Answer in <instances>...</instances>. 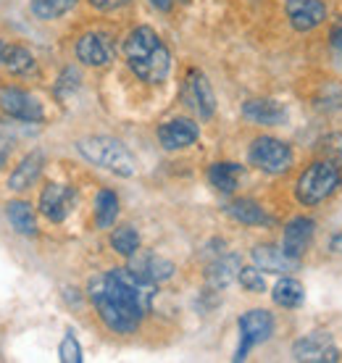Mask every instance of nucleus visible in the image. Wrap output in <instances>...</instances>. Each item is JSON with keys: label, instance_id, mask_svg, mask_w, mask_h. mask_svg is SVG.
Returning a JSON list of instances; mask_svg holds the SVG:
<instances>
[{"label": "nucleus", "instance_id": "f257e3e1", "mask_svg": "<svg viewBox=\"0 0 342 363\" xmlns=\"http://www.w3.org/2000/svg\"><path fill=\"white\" fill-rule=\"evenodd\" d=\"M155 284L140 279L132 269H111L90 281V300L111 332L129 335L150 311Z\"/></svg>", "mask_w": 342, "mask_h": 363}, {"label": "nucleus", "instance_id": "f03ea898", "mask_svg": "<svg viewBox=\"0 0 342 363\" xmlns=\"http://www.w3.org/2000/svg\"><path fill=\"white\" fill-rule=\"evenodd\" d=\"M124 55L129 69L148 84H161L169 77L171 55L150 27H137L124 40Z\"/></svg>", "mask_w": 342, "mask_h": 363}, {"label": "nucleus", "instance_id": "7ed1b4c3", "mask_svg": "<svg viewBox=\"0 0 342 363\" xmlns=\"http://www.w3.org/2000/svg\"><path fill=\"white\" fill-rule=\"evenodd\" d=\"M77 150H79L90 164L106 169V172H114L118 177H132L137 172L135 155L126 150V145H121L114 137H84L77 143Z\"/></svg>", "mask_w": 342, "mask_h": 363}, {"label": "nucleus", "instance_id": "20e7f679", "mask_svg": "<svg viewBox=\"0 0 342 363\" xmlns=\"http://www.w3.org/2000/svg\"><path fill=\"white\" fill-rule=\"evenodd\" d=\"M342 182L340 166L334 161H316L300 174V179L295 184V195L303 206H316L332 195Z\"/></svg>", "mask_w": 342, "mask_h": 363}, {"label": "nucleus", "instance_id": "39448f33", "mask_svg": "<svg viewBox=\"0 0 342 363\" xmlns=\"http://www.w3.org/2000/svg\"><path fill=\"white\" fill-rule=\"evenodd\" d=\"M237 327H240V347L234 353V361H245L248 353H250V347L261 345V342H266L274 335V316H271L269 311L261 308L248 311V313L240 316Z\"/></svg>", "mask_w": 342, "mask_h": 363}, {"label": "nucleus", "instance_id": "423d86ee", "mask_svg": "<svg viewBox=\"0 0 342 363\" xmlns=\"http://www.w3.org/2000/svg\"><path fill=\"white\" fill-rule=\"evenodd\" d=\"M250 164L266 174H285L292 166V150L277 137H258L250 145Z\"/></svg>", "mask_w": 342, "mask_h": 363}, {"label": "nucleus", "instance_id": "0eeeda50", "mask_svg": "<svg viewBox=\"0 0 342 363\" xmlns=\"http://www.w3.org/2000/svg\"><path fill=\"white\" fill-rule=\"evenodd\" d=\"M0 111L6 116L16 118V121H24V124H40L45 118L40 100L29 92L18 90V87H3L0 90Z\"/></svg>", "mask_w": 342, "mask_h": 363}, {"label": "nucleus", "instance_id": "6e6552de", "mask_svg": "<svg viewBox=\"0 0 342 363\" xmlns=\"http://www.w3.org/2000/svg\"><path fill=\"white\" fill-rule=\"evenodd\" d=\"M292 355H295V361H303V363H334L340 358V350L334 345L332 335H326V332H314V335L303 337V340H297L295 347H292Z\"/></svg>", "mask_w": 342, "mask_h": 363}, {"label": "nucleus", "instance_id": "1a4fd4ad", "mask_svg": "<svg viewBox=\"0 0 342 363\" xmlns=\"http://www.w3.org/2000/svg\"><path fill=\"white\" fill-rule=\"evenodd\" d=\"M74 206H77V192L72 187H66V184H55L53 182L40 195V211L53 224H61L63 218L74 211Z\"/></svg>", "mask_w": 342, "mask_h": 363}, {"label": "nucleus", "instance_id": "9d476101", "mask_svg": "<svg viewBox=\"0 0 342 363\" xmlns=\"http://www.w3.org/2000/svg\"><path fill=\"white\" fill-rule=\"evenodd\" d=\"M184 100H187V106L195 111L200 118L214 116L216 98H214V90H211V84H208L206 74L195 72V69L187 74V79H184Z\"/></svg>", "mask_w": 342, "mask_h": 363}, {"label": "nucleus", "instance_id": "9b49d317", "mask_svg": "<svg viewBox=\"0 0 342 363\" xmlns=\"http://www.w3.org/2000/svg\"><path fill=\"white\" fill-rule=\"evenodd\" d=\"M77 58L84 66H106L114 58V43L103 32H87L77 40Z\"/></svg>", "mask_w": 342, "mask_h": 363}, {"label": "nucleus", "instance_id": "f8f14e48", "mask_svg": "<svg viewBox=\"0 0 342 363\" xmlns=\"http://www.w3.org/2000/svg\"><path fill=\"white\" fill-rule=\"evenodd\" d=\"M285 11H287L289 24L297 32H311L326 18V9L321 0H287Z\"/></svg>", "mask_w": 342, "mask_h": 363}, {"label": "nucleus", "instance_id": "ddd939ff", "mask_svg": "<svg viewBox=\"0 0 342 363\" xmlns=\"http://www.w3.org/2000/svg\"><path fill=\"white\" fill-rule=\"evenodd\" d=\"M198 137H200L198 124L189 121V118H171V121H166V124L158 127V143H161L166 150L189 147Z\"/></svg>", "mask_w": 342, "mask_h": 363}, {"label": "nucleus", "instance_id": "4468645a", "mask_svg": "<svg viewBox=\"0 0 342 363\" xmlns=\"http://www.w3.org/2000/svg\"><path fill=\"white\" fill-rule=\"evenodd\" d=\"M314 221L306 216L292 218L287 227H285V237H282V250L289 255V258H303L308 250V245L314 242Z\"/></svg>", "mask_w": 342, "mask_h": 363}, {"label": "nucleus", "instance_id": "2eb2a0df", "mask_svg": "<svg viewBox=\"0 0 342 363\" xmlns=\"http://www.w3.org/2000/svg\"><path fill=\"white\" fill-rule=\"evenodd\" d=\"M243 116L253 124H261V127H277L287 121V108L269 98H255L248 100L243 106Z\"/></svg>", "mask_w": 342, "mask_h": 363}, {"label": "nucleus", "instance_id": "dca6fc26", "mask_svg": "<svg viewBox=\"0 0 342 363\" xmlns=\"http://www.w3.org/2000/svg\"><path fill=\"white\" fill-rule=\"evenodd\" d=\"M129 269H132L140 279L153 281V284L166 281L174 277V264L155 253H135L132 255V261H129Z\"/></svg>", "mask_w": 342, "mask_h": 363}, {"label": "nucleus", "instance_id": "f3484780", "mask_svg": "<svg viewBox=\"0 0 342 363\" xmlns=\"http://www.w3.org/2000/svg\"><path fill=\"white\" fill-rule=\"evenodd\" d=\"M43 166H45V155L40 153V150H32V153L24 155V158H21V164L11 172L9 187H11V190H16V192L29 190V187L37 182L40 172H43Z\"/></svg>", "mask_w": 342, "mask_h": 363}, {"label": "nucleus", "instance_id": "a211bd4d", "mask_svg": "<svg viewBox=\"0 0 342 363\" xmlns=\"http://www.w3.org/2000/svg\"><path fill=\"white\" fill-rule=\"evenodd\" d=\"M253 261L261 272L271 274H285V272H295L297 269V258H289L285 250L274 245H258L253 250Z\"/></svg>", "mask_w": 342, "mask_h": 363}, {"label": "nucleus", "instance_id": "6ab92c4d", "mask_svg": "<svg viewBox=\"0 0 342 363\" xmlns=\"http://www.w3.org/2000/svg\"><path fill=\"white\" fill-rule=\"evenodd\" d=\"M0 66H6L13 77H32V74H37L35 55L29 53L27 48H21V45H3V53H0Z\"/></svg>", "mask_w": 342, "mask_h": 363}, {"label": "nucleus", "instance_id": "aec40b11", "mask_svg": "<svg viewBox=\"0 0 342 363\" xmlns=\"http://www.w3.org/2000/svg\"><path fill=\"white\" fill-rule=\"evenodd\" d=\"M245 177V169L232 161H219L208 169V182L216 187L219 192H234L240 187V182Z\"/></svg>", "mask_w": 342, "mask_h": 363}, {"label": "nucleus", "instance_id": "412c9836", "mask_svg": "<svg viewBox=\"0 0 342 363\" xmlns=\"http://www.w3.org/2000/svg\"><path fill=\"white\" fill-rule=\"evenodd\" d=\"M240 258L237 255H219L214 264L208 266V284L214 290H224L226 284H232L234 277H240Z\"/></svg>", "mask_w": 342, "mask_h": 363}, {"label": "nucleus", "instance_id": "4be33fe9", "mask_svg": "<svg viewBox=\"0 0 342 363\" xmlns=\"http://www.w3.org/2000/svg\"><path fill=\"white\" fill-rule=\"evenodd\" d=\"M6 213H9L11 227L16 229L18 235L24 237H35L37 235V221H35V211L27 200H11L6 206Z\"/></svg>", "mask_w": 342, "mask_h": 363}, {"label": "nucleus", "instance_id": "5701e85b", "mask_svg": "<svg viewBox=\"0 0 342 363\" xmlns=\"http://www.w3.org/2000/svg\"><path fill=\"white\" fill-rule=\"evenodd\" d=\"M226 213H229L234 221L245 224V227H261V224L269 221L261 208V203H255V200H250V198H240V200H234V203H229V206H226Z\"/></svg>", "mask_w": 342, "mask_h": 363}, {"label": "nucleus", "instance_id": "b1692460", "mask_svg": "<svg viewBox=\"0 0 342 363\" xmlns=\"http://www.w3.org/2000/svg\"><path fill=\"white\" fill-rule=\"evenodd\" d=\"M271 298L277 306L282 308H297V306H303V298H306V292H303V284L292 277H282L277 284H274V292H271Z\"/></svg>", "mask_w": 342, "mask_h": 363}, {"label": "nucleus", "instance_id": "393cba45", "mask_svg": "<svg viewBox=\"0 0 342 363\" xmlns=\"http://www.w3.org/2000/svg\"><path fill=\"white\" fill-rule=\"evenodd\" d=\"M116 216H118V198H116V192L100 190L98 198H95V221H98V227L100 229L114 227Z\"/></svg>", "mask_w": 342, "mask_h": 363}, {"label": "nucleus", "instance_id": "a878e982", "mask_svg": "<svg viewBox=\"0 0 342 363\" xmlns=\"http://www.w3.org/2000/svg\"><path fill=\"white\" fill-rule=\"evenodd\" d=\"M29 6H32V13L37 18H43V21H50V18H58L63 13H69V11L77 6V0H29Z\"/></svg>", "mask_w": 342, "mask_h": 363}, {"label": "nucleus", "instance_id": "bb28decb", "mask_svg": "<svg viewBox=\"0 0 342 363\" xmlns=\"http://www.w3.org/2000/svg\"><path fill=\"white\" fill-rule=\"evenodd\" d=\"M111 247H114L116 253L132 258V255L140 250V235H137V229L135 227L114 229V235H111Z\"/></svg>", "mask_w": 342, "mask_h": 363}, {"label": "nucleus", "instance_id": "cd10ccee", "mask_svg": "<svg viewBox=\"0 0 342 363\" xmlns=\"http://www.w3.org/2000/svg\"><path fill=\"white\" fill-rule=\"evenodd\" d=\"M237 279H240V284H243L248 292H266V279H263V274L258 266H243Z\"/></svg>", "mask_w": 342, "mask_h": 363}, {"label": "nucleus", "instance_id": "c85d7f7f", "mask_svg": "<svg viewBox=\"0 0 342 363\" xmlns=\"http://www.w3.org/2000/svg\"><path fill=\"white\" fill-rule=\"evenodd\" d=\"M58 355H61L63 363H79L82 361V347H79V342H77L74 332H66L61 347H58Z\"/></svg>", "mask_w": 342, "mask_h": 363}, {"label": "nucleus", "instance_id": "c756f323", "mask_svg": "<svg viewBox=\"0 0 342 363\" xmlns=\"http://www.w3.org/2000/svg\"><path fill=\"white\" fill-rule=\"evenodd\" d=\"M321 153L326 155V161L342 164V135H329L321 140Z\"/></svg>", "mask_w": 342, "mask_h": 363}, {"label": "nucleus", "instance_id": "7c9ffc66", "mask_svg": "<svg viewBox=\"0 0 342 363\" xmlns=\"http://www.w3.org/2000/svg\"><path fill=\"white\" fill-rule=\"evenodd\" d=\"M77 87H79V74H77V69H63L61 79L55 84V92H58L61 98H66V95L74 92Z\"/></svg>", "mask_w": 342, "mask_h": 363}, {"label": "nucleus", "instance_id": "2f4dec72", "mask_svg": "<svg viewBox=\"0 0 342 363\" xmlns=\"http://www.w3.org/2000/svg\"><path fill=\"white\" fill-rule=\"evenodd\" d=\"M126 3H129V0H90V6L98 11H116V9H121V6H126Z\"/></svg>", "mask_w": 342, "mask_h": 363}, {"label": "nucleus", "instance_id": "473e14b6", "mask_svg": "<svg viewBox=\"0 0 342 363\" xmlns=\"http://www.w3.org/2000/svg\"><path fill=\"white\" fill-rule=\"evenodd\" d=\"M9 153H11V140H9V135H6L3 129H0V166L6 164Z\"/></svg>", "mask_w": 342, "mask_h": 363}, {"label": "nucleus", "instance_id": "72a5a7b5", "mask_svg": "<svg viewBox=\"0 0 342 363\" xmlns=\"http://www.w3.org/2000/svg\"><path fill=\"white\" fill-rule=\"evenodd\" d=\"M332 45L342 50V18L334 24V29H332Z\"/></svg>", "mask_w": 342, "mask_h": 363}, {"label": "nucleus", "instance_id": "f704fd0d", "mask_svg": "<svg viewBox=\"0 0 342 363\" xmlns=\"http://www.w3.org/2000/svg\"><path fill=\"white\" fill-rule=\"evenodd\" d=\"M329 247H332L334 253H340L342 255V232H337V235L329 240Z\"/></svg>", "mask_w": 342, "mask_h": 363}, {"label": "nucleus", "instance_id": "c9c22d12", "mask_svg": "<svg viewBox=\"0 0 342 363\" xmlns=\"http://www.w3.org/2000/svg\"><path fill=\"white\" fill-rule=\"evenodd\" d=\"M150 3H153L158 11H171V3H174V0H150Z\"/></svg>", "mask_w": 342, "mask_h": 363}, {"label": "nucleus", "instance_id": "e433bc0d", "mask_svg": "<svg viewBox=\"0 0 342 363\" xmlns=\"http://www.w3.org/2000/svg\"><path fill=\"white\" fill-rule=\"evenodd\" d=\"M0 53H3V43H0Z\"/></svg>", "mask_w": 342, "mask_h": 363}]
</instances>
